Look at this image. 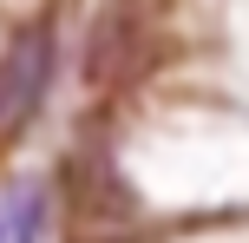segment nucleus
Masks as SVG:
<instances>
[{
	"mask_svg": "<svg viewBox=\"0 0 249 243\" xmlns=\"http://www.w3.org/2000/svg\"><path fill=\"white\" fill-rule=\"evenodd\" d=\"M66 184H72V230L86 237V243H118V237L138 230V204H131V191L118 184V171L105 165L99 151H72Z\"/></svg>",
	"mask_w": 249,
	"mask_h": 243,
	"instance_id": "f257e3e1",
	"label": "nucleus"
},
{
	"mask_svg": "<svg viewBox=\"0 0 249 243\" xmlns=\"http://www.w3.org/2000/svg\"><path fill=\"white\" fill-rule=\"evenodd\" d=\"M46 79H53V33L46 26H26V33L0 53V145L39 112Z\"/></svg>",
	"mask_w": 249,
	"mask_h": 243,
	"instance_id": "f03ea898",
	"label": "nucleus"
},
{
	"mask_svg": "<svg viewBox=\"0 0 249 243\" xmlns=\"http://www.w3.org/2000/svg\"><path fill=\"white\" fill-rule=\"evenodd\" d=\"M39 237V197H0V243H33Z\"/></svg>",
	"mask_w": 249,
	"mask_h": 243,
	"instance_id": "7ed1b4c3",
	"label": "nucleus"
}]
</instances>
